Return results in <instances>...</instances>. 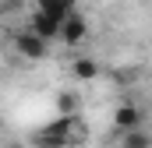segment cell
<instances>
[{"label": "cell", "mask_w": 152, "mask_h": 148, "mask_svg": "<svg viewBox=\"0 0 152 148\" xmlns=\"http://www.w3.org/2000/svg\"><path fill=\"white\" fill-rule=\"evenodd\" d=\"M14 46H18V53H21V57H28V60H42V57H46V39L36 36L32 28H28V32H21V36L14 39Z\"/></svg>", "instance_id": "cell-1"}, {"label": "cell", "mask_w": 152, "mask_h": 148, "mask_svg": "<svg viewBox=\"0 0 152 148\" xmlns=\"http://www.w3.org/2000/svg\"><path fill=\"white\" fill-rule=\"evenodd\" d=\"M138 127H142L138 106H131V102L117 106V113H113V131H117V134H127V131H138Z\"/></svg>", "instance_id": "cell-2"}, {"label": "cell", "mask_w": 152, "mask_h": 148, "mask_svg": "<svg viewBox=\"0 0 152 148\" xmlns=\"http://www.w3.org/2000/svg\"><path fill=\"white\" fill-rule=\"evenodd\" d=\"M85 32H88V25H85V18L75 11V14L64 21V28H60V42H67V46H78V42L85 39Z\"/></svg>", "instance_id": "cell-3"}, {"label": "cell", "mask_w": 152, "mask_h": 148, "mask_svg": "<svg viewBox=\"0 0 152 148\" xmlns=\"http://www.w3.org/2000/svg\"><path fill=\"white\" fill-rule=\"evenodd\" d=\"M60 28H64V25H60L57 18H50V14H42V11H36V14H32V32H36V36H42L46 42L60 36Z\"/></svg>", "instance_id": "cell-4"}, {"label": "cell", "mask_w": 152, "mask_h": 148, "mask_svg": "<svg viewBox=\"0 0 152 148\" xmlns=\"http://www.w3.org/2000/svg\"><path fill=\"white\" fill-rule=\"evenodd\" d=\"M75 4H78V0H39V11L50 14V18H57V21L64 25V21L75 14Z\"/></svg>", "instance_id": "cell-5"}, {"label": "cell", "mask_w": 152, "mask_h": 148, "mask_svg": "<svg viewBox=\"0 0 152 148\" xmlns=\"http://www.w3.org/2000/svg\"><path fill=\"white\" fill-rule=\"evenodd\" d=\"M124 141H120V148H152V134L149 131H127V134H120Z\"/></svg>", "instance_id": "cell-6"}, {"label": "cell", "mask_w": 152, "mask_h": 148, "mask_svg": "<svg viewBox=\"0 0 152 148\" xmlns=\"http://www.w3.org/2000/svg\"><path fill=\"white\" fill-rule=\"evenodd\" d=\"M99 74V67H96V60H88V57H81V60H75V78H81V81H92Z\"/></svg>", "instance_id": "cell-7"}, {"label": "cell", "mask_w": 152, "mask_h": 148, "mask_svg": "<svg viewBox=\"0 0 152 148\" xmlns=\"http://www.w3.org/2000/svg\"><path fill=\"white\" fill-rule=\"evenodd\" d=\"M60 116H75V110H78V95H71V92H64L60 99Z\"/></svg>", "instance_id": "cell-8"}]
</instances>
